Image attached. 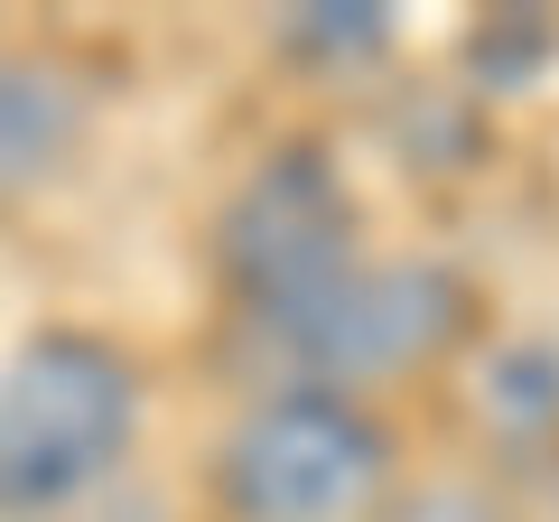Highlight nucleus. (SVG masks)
Returning <instances> with one entry per match:
<instances>
[{"instance_id":"nucleus-1","label":"nucleus","mask_w":559,"mask_h":522,"mask_svg":"<svg viewBox=\"0 0 559 522\" xmlns=\"http://www.w3.org/2000/svg\"><path fill=\"white\" fill-rule=\"evenodd\" d=\"M140 439V373L121 345L47 327L0 364V522H57L121 476Z\"/></svg>"},{"instance_id":"nucleus-3","label":"nucleus","mask_w":559,"mask_h":522,"mask_svg":"<svg viewBox=\"0 0 559 522\" xmlns=\"http://www.w3.org/2000/svg\"><path fill=\"white\" fill-rule=\"evenodd\" d=\"M466 327V281L439 271V261H345L326 289H308L299 308L280 318H252V336L271 345L280 364L318 392H345L355 402L364 382H392L439 364Z\"/></svg>"},{"instance_id":"nucleus-6","label":"nucleus","mask_w":559,"mask_h":522,"mask_svg":"<svg viewBox=\"0 0 559 522\" xmlns=\"http://www.w3.org/2000/svg\"><path fill=\"white\" fill-rule=\"evenodd\" d=\"M373 522H513V503L485 495V485H411V495H392Z\"/></svg>"},{"instance_id":"nucleus-8","label":"nucleus","mask_w":559,"mask_h":522,"mask_svg":"<svg viewBox=\"0 0 559 522\" xmlns=\"http://www.w3.org/2000/svg\"><path fill=\"white\" fill-rule=\"evenodd\" d=\"M550 503H559V495H550Z\"/></svg>"},{"instance_id":"nucleus-5","label":"nucleus","mask_w":559,"mask_h":522,"mask_svg":"<svg viewBox=\"0 0 559 522\" xmlns=\"http://www.w3.org/2000/svg\"><path fill=\"white\" fill-rule=\"evenodd\" d=\"M84 141V84L66 66L0 57V205H20L28 187H47Z\"/></svg>"},{"instance_id":"nucleus-2","label":"nucleus","mask_w":559,"mask_h":522,"mask_svg":"<svg viewBox=\"0 0 559 522\" xmlns=\"http://www.w3.org/2000/svg\"><path fill=\"white\" fill-rule=\"evenodd\" d=\"M392 485V439L364 402L318 392V382H280L215 448V495L234 522H364L382 513Z\"/></svg>"},{"instance_id":"nucleus-4","label":"nucleus","mask_w":559,"mask_h":522,"mask_svg":"<svg viewBox=\"0 0 559 522\" xmlns=\"http://www.w3.org/2000/svg\"><path fill=\"white\" fill-rule=\"evenodd\" d=\"M215 252H224V281H234L242 318H280V308H299L308 289H326L345 261H364L355 197H345L336 159H318V150L261 159L252 178L234 187V205H224Z\"/></svg>"},{"instance_id":"nucleus-7","label":"nucleus","mask_w":559,"mask_h":522,"mask_svg":"<svg viewBox=\"0 0 559 522\" xmlns=\"http://www.w3.org/2000/svg\"><path fill=\"white\" fill-rule=\"evenodd\" d=\"M289 38L318 47V57H373V47L392 38V20H382V10H299Z\"/></svg>"}]
</instances>
